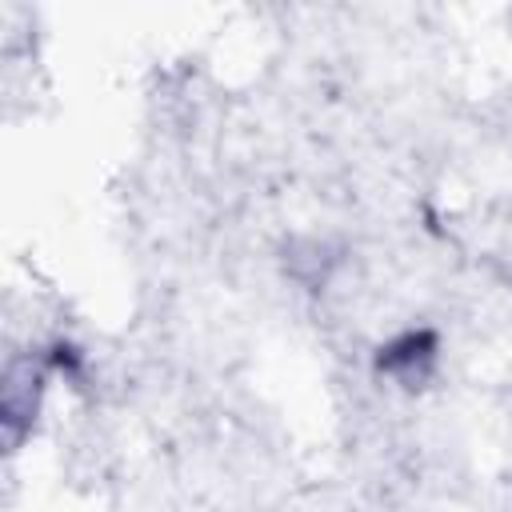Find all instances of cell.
Masks as SVG:
<instances>
[{
    "label": "cell",
    "mask_w": 512,
    "mask_h": 512,
    "mask_svg": "<svg viewBox=\"0 0 512 512\" xmlns=\"http://www.w3.org/2000/svg\"><path fill=\"white\" fill-rule=\"evenodd\" d=\"M436 360H440L436 332L432 328H408V332H396L388 344H380L376 372L400 388H420L436 372Z\"/></svg>",
    "instance_id": "6da1fadb"
}]
</instances>
